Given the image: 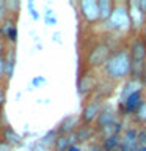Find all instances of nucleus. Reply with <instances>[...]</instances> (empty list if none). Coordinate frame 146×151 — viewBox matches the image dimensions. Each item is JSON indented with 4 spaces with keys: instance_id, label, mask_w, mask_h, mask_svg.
Segmentation results:
<instances>
[{
    "instance_id": "1",
    "label": "nucleus",
    "mask_w": 146,
    "mask_h": 151,
    "mask_svg": "<svg viewBox=\"0 0 146 151\" xmlns=\"http://www.w3.org/2000/svg\"><path fill=\"white\" fill-rule=\"evenodd\" d=\"M130 69L132 61L129 47H118L107 60V63L102 66L104 77L112 80V82H120V80L130 77Z\"/></svg>"
},
{
    "instance_id": "2",
    "label": "nucleus",
    "mask_w": 146,
    "mask_h": 151,
    "mask_svg": "<svg viewBox=\"0 0 146 151\" xmlns=\"http://www.w3.org/2000/svg\"><path fill=\"white\" fill-rule=\"evenodd\" d=\"M129 54L132 61L130 77L135 80H141L146 74V41L140 33L135 35L134 40L130 41Z\"/></svg>"
},
{
    "instance_id": "3",
    "label": "nucleus",
    "mask_w": 146,
    "mask_h": 151,
    "mask_svg": "<svg viewBox=\"0 0 146 151\" xmlns=\"http://www.w3.org/2000/svg\"><path fill=\"white\" fill-rule=\"evenodd\" d=\"M102 27L108 33H121V35H124V33L132 30L130 17H129V13H127L126 2H121V3L116 2L115 11H113V14L107 22H102Z\"/></svg>"
},
{
    "instance_id": "4",
    "label": "nucleus",
    "mask_w": 146,
    "mask_h": 151,
    "mask_svg": "<svg viewBox=\"0 0 146 151\" xmlns=\"http://www.w3.org/2000/svg\"><path fill=\"white\" fill-rule=\"evenodd\" d=\"M118 49L112 44L110 41L101 40L96 44H93L89 47L88 54H87V68L88 69H99L107 63V60L110 58V55Z\"/></svg>"
},
{
    "instance_id": "5",
    "label": "nucleus",
    "mask_w": 146,
    "mask_h": 151,
    "mask_svg": "<svg viewBox=\"0 0 146 151\" xmlns=\"http://www.w3.org/2000/svg\"><path fill=\"white\" fill-rule=\"evenodd\" d=\"M105 101L102 99H97V98H88L87 102L83 104V109H82V113H80V120H82V124H94L101 113Z\"/></svg>"
},
{
    "instance_id": "6",
    "label": "nucleus",
    "mask_w": 146,
    "mask_h": 151,
    "mask_svg": "<svg viewBox=\"0 0 146 151\" xmlns=\"http://www.w3.org/2000/svg\"><path fill=\"white\" fill-rule=\"evenodd\" d=\"M97 85H99V80H97L96 76H94L93 69H87L77 80V93H79V96L85 98V99L91 98L94 94V91H96Z\"/></svg>"
},
{
    "instance_id": "7",
    "label": "nucleus",
    "mask_w": 146,
    "mask_h": 151,
    "mask_svg": "<svg viewBox=\"0 0 146 151\" xmlns=\"http://www.w3.org/2000/svg\"><path fill=\"white\" fill-rule=\"evenodd\" d=\"M77 9L88 24L101 22V11H99L97 0H80L77 3Z\"/></svg>"
},
{
    "instance_id": "8",
    "label": "nucleus",
    "mask_w": 146,
    "mask_h": 151,
    "mask_svg": "<svg viewBox=\"0 0 146 151\" xmlns=\"http://www.w3.org/2000/svg\"><path fill=\"white\" fill-rule=\"evenodd\" d=\"M126 5H127V13H129V17H130L132 32L138 35L140 32H143V28H145V25H146V17H145V14L140 11L137 0L126 2Z\"/></svg>"
},
{
    "instance_id": "9",
    "label": "nucleus",
    "mask_w": 146,
    "mask_h": 151,
    "mask_svg": "<svg viewBox=\"0 0 146 151\" xmlns=\"http://www.w3.org/2000/svg\"><path fill=\"white\" fill-rule=\"evenodd\" d=\"M143 102H145V98H143V88H141V90H137L135 93H132L129 98H126L124 102L118 104V106H120L122 116H130V115H135Z\"/></svg>"
},
{
    "instance_id": "10",
    "label": "nucleus",
    "mask_w": 146,
    "mask_h": 151,
    "mask_svg": "<svg viewBox=\"0 0 146 151\" xmlns=\"http://www.w3.org/2000/svg\"><path fill=\"white\" fill-rule=\"evenodd\" d=\"M0 38H3L8 44L16 46V42H17V17L8 16L0 24Z\"/></svg>"
},
{
    "instance_id": "11",
    "label": "nucleus",
    "mask_w": 146,
    "mask_h": 151,
    "mask_svg": "<svg viewBox=\"0 0 146 151\" xmlns=\"http://www.w3.org/2000/svg\"><path fill=\"white\" fill-rule=\"evenodd\" d=\"M118 118H120V116H118L116 107L112 106L110 102H105V104H104V107H102V110H101V113H99L96 123H94V127H96V131H101L105 126L115 123Z\"/></svg>"
},
{
    "instance_id": "12",
    "label": "nucleus",
    "mask_w": 146,
    "mask_h": 151,
    "mask_svg": "<svg viewBox=\"0 0 146 151\" xmlns=\"http://www.w3.org/2000/svg\"><path fill=\"white\" fill-rule=\"evenodd\" d=\"M138 150V129L134 126L126 127L121 134L118 151H137Z\"/></svg>"
},
{
    "instance_id": "13",
    "label": "nucleus",
    "mask_w": 146,
    "mask_h": 151,
    "mask_svg": "<svg viewBox=\"0 0 146 151\" xmlns=\"http://www.w3.org/2000/svg\"><path fill=\"white\" fill-rule=\"evenodd\" d=\"M80 124H82L80 115H77V113H69V115H66L57 124V131H58V134H74L80 127Z\"/></svg>"
},
{
    "instance_id": "14",
    "label": "nucleus",
    "mask_w": 146,
    "mask_h": 151,
    "mask_svg": "<svg viewBox=\"0 0 146 151\" xmlns=\"http://www.w3.org/2000/svg\"><path fill=\"white\" fill-rule=\"evenodd\" d=\"M74 134L77 137L79 145H89L91 142H96L97 139V131L94 124H80V127Z\"/></svg>"
},
{
    "instance_id": "15",
    "label": "nucleus",
    "mask_w": 146,
    "mask_h": 151,
    "mask_svg": "<svg viewBox=\"0 0 146 151\" xmlns=\"http://www.w3.org/2000/svg\"><path fill=\"white\" fill-rule=\"evenodd\" d=\"M0 139H2L5 143H8L13 150L24 146V137L19 134L17 131H14L11 126H3L2 127V131H0Z\"/></svg>"
},
{
    "instance_id": "16",
    "label": "nucleus",
    "mask_w": 146,
    "mask_h": 151,
    "mask_svg": "<svg viewBox=\"0 0 146 151\" xmlns=\"http://www.w3.org/2000/svg\"><path fill=\"white\" fill-rule=\"evenodd\" d=\"M124 132V123H122V118L120 116L115 123L105 126L104 129L97 131V142H102L108 139V137H115V135H121Z\"/></svg>"
},
{
    "instance_id": "17",
    "label": "nucleus",
    "mask_w": 146,
    "mask_h": 151,
    "mask_svg": "<svg viewBox=\"0 0 146 151\" xmlns=\"http://www.w3.org/2000/svg\"><path fill=\"white\" fill-rule=\"evenodd\" d=\"M5 58V76H6V82L11 80L16 71V63H17V52L14 46H8V50L3 55Z\"/></svg>"
},
{
    "instance_id": "18",
    "label": "nucleus",
    "mask_w": 146,
    "mask_h": 151,
    "mask_svg": "<svg viewBox=\"0 0 146 151\" xmlns=\"http://www.w3.org/2000/svg\"><path fill=\"white\" fill-rule=\"evenodd\" d=\"M141 88H143V82H141V80H135V79L129 77L126 80V83L122 85V88H121V94H120V101H118V104H122L126 101V98H129L132 93H135L137 90H141Z\"/></svg>"
},
{
    "instance_id": "19",
    "label": "nucleus",
    "mask_w": 146,
    "mask_h": 151,
    "mask_svg": "<svg viewBox=\"0 0 146 151\" xmlns=\"http://www.w3.org/2000/svg\"><path fill=\"white\" fill-rule=\"evenodd\" d=\"M72 145H77V137L75 134H58L54 145V151H68Z\"/></svg>"
},
{
    "instance_id": "20",
    "label": "nucleus",
    "mask_w": 146,
    "mask_h": 151,
    "mask_svg": "<svg viewBox=\"0 0 146 151\" xmlns=\"http://www.w3.org/2000/svg\"><path fill=\"white\" fill-rule=\"evenodd\" d=\"M115 85H116V82H112V80H108V79L99 80V85H97V88H96V91H94L93 96L97 98V99H102V101H105V99L113 93Z\"/></svg>"
},
{
    "instance_id": "21",
    "label": "nucleus",
    "mask_w": 146,
    "mask_h": 151,
    "mask_svg": "<svg viewBox=\"0 0 146 151\" xmlns=\"http://www.w3.org/2000/svg\"><path fill=\"white\" fill-rule=\"evenodd\" d=\"M97 3H99V11H101V24L107 22L115 11L116 2H113V0H97Z\"/></svg>"
},
{
    "instance_id": "22",
    "label": "nucleus",
    "mask_w": 146,
    "mask_h": 151,
    "mask_svg": "<svg viewBox=\"0 0 146 151\" xmlns=\"http://www.w3.org/2000/svg\"><path fill=\"white\" fill-rule=\"evenodd\" d=\"M57 137H58V131H57V127H54V129L47 131L46 134L41 137V139H39V143H42L47 150H50V148H54Z\"/></svg>"
},
{
    "instance_id": "23",
    "label": "nucleus",
    "mask_w": 146,
    "mask_h": 151,
    "mask_svg": "<svg viewBox=\"0 0 146 151\" xmlns=\"http://www.w3.org/2000/svg\"><path fill=\"white\" fill-rule=\"evenodd\" d=\"M120 140H121V135H115V137H108V139L102 140L101 143H102L105 151H118V148H120Z\"/></svg>"
},
{
    "instance_id": "24",
    "label": "nucleus",
    "mask_w": 146,
    "mask_h": 151,
    "mask_svg": "<svg viewBox=\"0 0 146 151\" xmlns=\"http://www.w3.org/2000/svg\"><path fill=\"white\" fill-rule=\"evenodd\" d=\"M6 3V9H8V14L13 17H17L19 13H21V8H22V3L19 0H5Z\"/></svg>"
},
{
    "instance_id": "25",
    "label": "nucleus",
    "mask_w": 146,
    "mask_h": 151,
    "mask_svg": "<svg viewBox=\"0 0 146 151\" xmlns=\"http://www.w3.org/2000/svg\"><path fill=\"white\" fill-rule=\"evenodd\" d=\"M42 19H44L46 25H57V22H58V17H57V14L54 13V9H52L50 6H46L44 8Z\"/></svg>"
},
{
    "instance_id": "26",
    "label": "nucleus",
    "mask_w": 146,
    "mask_h": 151,
    "mask_svg": "<svg viewBox=\"0 0 146 151\" xmlns=\"http://www.w3.org/2000/svg\"><path fill=\"white\" fill-rule=\"evenodd\" d=\"M135 121L137 123H140V124H143V126H146V99H145V102L140 106V109L137 110V113H135Z\"/></svg>"
},
{
    "instance_id": "27",
    "label": "nucleus",
    "mask_w": 146,
    "mask_h": 151,
    "mask_svg": "<svg viewBox=\"0 0 146 151\" xmlns=\"http://www.w3.org/2000/svg\"><path fill=\"white\" fill-rule=\"evenodd\" d=\"M27 8H28V14H30V17L33 19V21H39L41 16H39V13H38V9L35 8V3L27 2Z\"/></svg>"
},
{
    "instance_id": "28",
    "label": "nucleus",
    "mask_w": 146,
    "mask_h": 151,
    "mask_svg": "<svg viewBox=\"0 0 146 151\" xmlns=\"http://www.w3.org/2000/svg\"><path fill=\"white\" fill-rule=\"evenodd\" d=\"M46 82H47V80H46L44 76H36V77H33V79L30 80V87H33V88H39L41 85H44Z\"/></svg>"
},
{
    "instance_id": "29",
    "label": "nucleus",
    "mask_w": 146,
    "mask_h": 151,
    "mask_svg": "<svg viewBox=\"0 0 146 151\" xmlns=\"http://www.w3.org/2000/svg\"><path fill=\"white\" fill-rule=\"evenodd\" d=\"M6 83V76H5V58L0 57V87Z\"/></svg>"
},
{
    "instance_id": "30",
    "label": "nucleus",
    "mask_w": 146,
    "mask_h": 151,
    "mask_svg": "<svg viewBox=\"0 0 146 151\" xmlns=\"http://www.w3.org/2000/svg\"><path fill=\"white\" fill-rule=\"evenodd\" d=\"M138 146H145L146 148V126L138 129Z\"/></svg>"
},
{
    "instance_id": "31",
    "label": "nucleus",
    "mask_w": 146,
    "mask_h": 151,
    "mask_svg": "<svg viewBox=\"0 0 146 151\" xmlns=\"http://www.w3.org/2000/svg\"><path fill=\"white\" fill-rule=\"evenodd\" d=\"M8 16L9 14H8V9H6V3H5V0H0V24H2Z\"/></svg>"
},
{
    "instance_id": "32",
    "label": "nucleus",
    "mask_w": 146,
    "mask_h": 151,
    "mask_svg": "<svg viewBox=\"0 0 146 151\" xmlns=\"http://www.w3.org/2000/svg\"><path fill=\"white\" fill-rule=\"evenodd\" d=\"M87 151H105L104 150V146H102V143L101 142H91L88 146H87Z\"/></svg>"
},
{
    "instance_id": "33",
    "label": "nucleus",
    "mask_w": 146,
    "mask_h": 151,
    "mask_svg": "<svg viewBox=\"0 0 146 151\" xmlns=\"http://www.w3.org/2000/svg\"><path fill=\"white\" fill-rule=\"evenodd\" d=\"M28 151H49V150H47L42 143H39V140H36L35 143H31V145H30Z\"/></svg>"
},
{
    "instance_id": "34",
    "label": "nucleus",
    "mask_w": 146,
    "mask_h": 151,
    "mask_svg": "<svg viewBox=\"0 0 146 151\" xmlns=\"http://www.w3.org/2000/svg\"><path fill=\"white\" fill-rule=\"evenodd\" d=\"M6 50H8V42L3 38H0V57H3Z\"/></svg>"
},
{
    "instance_id": "35",
    "label": "nucleus",
    "mask_w": 146,
    "mask_h": 151,
    "mask_svg": "<svg viewBox=\"0 0 146 151\" xmlns=\"http://www.w3.org/2000/svg\"><path fill=\"white\" fill-rule=\"evenodd\" d=\"M5 102H6V90L5 87H0V106H5Z\"/></svg>"
},
{
    "instance_id": "36",
    "label": "nucleus",
    "mask_w": 146,
    "mask_h": 151,
    "mask_svg": "<svg viewBox=\"0 0 146 151\" xmlns=\"http://www.w3.org/2000/svg\"><path fill=\"white\" fill-rule=\"evenodd\" d=\"M137 3H138V8H140V11L145 14V17H146V0H137Z\"/></svg>"
},
{
    "instance_id": "37",
    "label": "nucleus",
    "mask_w": 146,
    "mask_h": 151,
    "mask_svg": "<svg viewBox=\"0 0 146 151\" xmlns=\"http://www.w3.org/2000/svg\"><path fill=\"white\" fill-rule=\"evenodd\" d=\"M0 151H13V148H11L8 143H5L2 139H0Z\"/></svg>"
},
{
    "instance_id": "38",
    "label": "nucleus",
    "mask_w": 146,
    "mask_h": 151,
    "mask_svg": "<svg viewBox=\"0 0 146 151\" xmlns=\"http://www.w3.org/2000/svg\"><path fill=\"white\" fill-rule=\"evenodd\" d=\"M52 41L61 44V33L60 32H54V35H52Z\"/></svg>"
},
{
    "instance_id": "39",
    "label": "nucleus",
    "mask_w": 146,
    "mask_h": 151,
    "mask_svg": "<svg viewBox=\"0 0 146 151\" xmlns=\"http://www.w3.org/2000/svg\"><path fill=\"white\" fill-rule=\"evenodd\" d=\"M68 151H83V146L77 143V145H72V146H71V148H69Z\"/></svg>"
},
{
    "instance_id": "40",
    "label": "nucleus",
    "mask_w": 146,
    "mask_h": 151,
    "mask_svg": "<svg viewBox=\"0 0 146 151\" xmlns=\"http://www.w3.org/2000/svg\"><path fill=\"white\" fill-rule=\"evenodd\" d=\"M141 36H143L145 41H146V25H145V28H143V35H141Z\"/></svg>"
},
{
    "instance_id": "41",
    "label": "nucleus",
    "mask_w": 146,
    "mask_h": 151,
    "mask_svg": "<svg viewBox=\"0 0 146 151\" xmlns=\"http://www.w3.org/2000/svg\"><path fill=\"white\" fill-rule=\"evenodd\" d=\"M137 151H146V148H145V146H138V150H137Z\"/></svg>"
},
{
    "instance_id": "42",
    "label": "nucleus",
    "mask_w": 146,
    "mask_h": 151,
    "mask_svg": "<svg viewBox=\"0 0 146 151\" xmlns=\"http://www.w3.org/2000/svg\"><path fill=\"white\" fill-rule=\"evenodd\" d=\"M2 110H3V107H2V106H0V115H2Z\"/></svg>"
},
{
    "instance_id": "43",
    "label": "nucleus",
    "mask_w": 146,
    "mask_h": 151,
    "mask_svg": "<svg viewBox=\"0 0 146 151\" xmlns=\"http://www.w3.org/2000/svg\"><path fill=\"white\" fill-rule=\"evenodd\" d=\"M13 151H14V150H13Z\"/></svg>"
}]
</instances>
